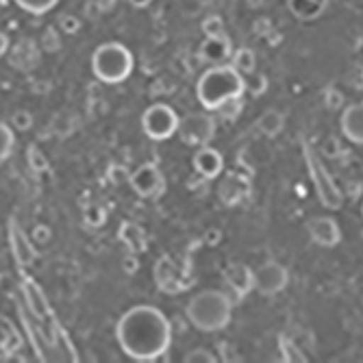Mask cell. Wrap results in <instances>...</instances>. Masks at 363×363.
Returning a JSON list of instances; mask_svg holds the SVG:
<instances>
[{
  "label": "cell",
  "mask_w": 363,
  "mask_h": 363,
  "mask_svg": "<svg viewBox=\"0 0 363 363\" xmlns=\"http://www.w3.org/2000/svg\"><path fill=\"white\" fill-rule=\"evenodd\" d=\"M116 337L128 359L150 363L168 352L172 342V324L161 309L152 305H135L120 315Z\"/></svg>",
  "instance_id": "obj_1"
},
{
  "label": "cell",
  "mask_w": 363,
  "mask_h": 363,
  "mask_svg": "<svg viewBox=\"0 0 363 363\" xmlns=\"http://www.w3.org/2000/svg\"><path fill=\"white\" fill-rule=\"evenodd\" d=\"M246 91L244 74L238 72L230 63L211 65L196 83V96L207 111H218L222 105L238 101Z\"/></svg>",
  "instance_id": "obj_2"
},
{
  "label": "cell",
  "mask_w": 363,
  "mask_h": 363,
  "mask_svg": "<svg viewBox=\"0 0 363 363\" xmlns=\"http://www.w3.org/2000/svg\"><path fill=\"white\" fill-rule=\"evenodd\" d=\"M185 315L194 328L203 333H218L230 324L233 318V301L222 289H203L191 296Z\"/></svg>",
  "instance_id": "obj_3"
},
{
  "label": "cell",
  "mask_w": 363,
  "mask_h": 363,
  "mask_svg": "<svg viewBox=\"0 0 363 363\" xmlns=\"http://www.w3.org/2000/svg\"><path fill=\"white\" fill-rule=\"evenodd\" d=\"M133 52L120 42H105L91 55L94 77L107 85L124 83L130 77V72H133Z\"/></svg>",
  "instance_id": "obj_4"
},
{
  "label": "cell",
  "mask_w": 363,
  "mask_h": 363,
  "mask_svg": "<svg viewBox=\"0 0 363 363\" xmlns=\"http://www.w3.org/2000/svg\"><path fill=\"white\" fill-rule=\"evenodd\" d=\"M179 124H181V118L166 103H155V105H150L144 111V116H142L144 135L150 138L152 142H166L172 135H177L179 133Z\"/></svg>",
  "instance_id": "obj_5"
},
{
  "label": "cell",
  "mask_w": 363,
  "mask_h": 363,
  "mask_svg": "<svg viewBox=\"0 0 363 363\" xmlns=\"http://www.w3.org/2000/svg\"><path fill=\"white\" fill-rule=\"evenodd\" d=\"M216 135V120L209 113H187L181 118L179 138L189 146H207Z\"/></svg>",
  "instance_id": "obj_6"
},
{
  "label": "cell",
  "mask_w": 363,
  "mask_h": 363,
  "mask_svg": "<svg viewBox=\"0 0 363 363\" xmlns=\"http://www.w3.org/2000/svg\"><path fill=\"white\" fill-rule=\"evenodd\" d=\"M289 283V272L279 261H266L255 270V289L261 296H277Z\"/></svg>",
  "instance_id": "obj_7"
},
{
  "label": "cell",
  "mask_w": 363,
  "mask_h": 363,
  "mask_svg": "<svg viewBox=\"0 0 363 363\" xmlns=\"http://www.w3.org/2000/svg\"><path fill=\"white\" fill-rule=\"evenodd\" d=\"M133 191L142 198H155L163 191V174L155 163H142V166L128 177Z\"/></svg>",
  "instance_id": "obj_8"
},
{
  "label": "cell",
  "mask_w": 363,
  "mask_h": 363,
  "mask_svg": "<svg viewBox=\"0 0 363 363\" xmlns=\"http://www.w3.org/2000/svg\"><path fill=\"white\" fill-rule=\"evenodd\" d=\"M309 238L313 244L322 246V248H333L342 242V228L340 224L328 218V216H320V218H311L307 224Z\"/></svg>",
  "instance_id": "obj_9"
},
{
  "label": "cell",
  "mask_w": 363,
  "mask_h": 363,
  "mask_svg": "<svg viewBox=\"0 0 363 363\" xmlns=\"http://www.w3.org/2000/svg\"><path fill=\"white\" fill-rule=\"evenodd\" d=\"M224 283L235 294L238 301H244L246 296L255 289V270L246 263H228L224 268Z\"/></svg>",
  "instance_id": "obj_10"
},
{
  "label": "cell",
  "mask_w": 363,
  "mask_h": 363,
  "mask_svg": "<svg viewBox=\"0 0 363 363\" xmlns=\"http://www.w3.org/2000/svg\"><path fill=\"white\" fill-rule=\"evenodd\" d=\"M191 166L203 179H216V177H220V172L224 168V159H222L220 150H216L213 146L207 144L194 152Z\"/></svg>",
  "instance_id": "obj_11"
},
{
  "label": "cell",
  "mask_w": 363,
  "mask_h": 363,
  "mask_svg": "<svg viewBox=\"0 0 363 363\" xmlns=\"http://www.w3.org/2000/svg\"><path fill=\"white\" fill-rule=\"evenodd\" d=\"M340 124H342V133L348 142L363 146V101L348 105L342 113Z\"/></svg>",
  "instance_id": "obj_12"
},
{
  "label": "cell",
  "mask_w": 363,
  "mask_h": 363,
  "mask_svg": "<svg viewBox=\"0 0 363 363\" xmlns=\"http://www.w3.org/2000/svg\"><path fill=\"white\" fill-rule=\"evenodd\" d=\"M233 44L226 35H220V38H205V42L201 44V59L207 61V63H213V65H220V63H226L230 57H233Z\"/></svg>",
  "instance_id": "obj_13"
},
{
  "label": "cell",
  "mask_w": 363,
  "mask_h": 363,
  "mask_svg": "<svg viewBox=\"0 0 363 363\" xmlns=\"http://www.w3.org/2000/svg\"><path fill=\"white\" fill-rule=\"evenodd\" d=\"M328 0H287L291 16L301 22H311L324 13Z\"/></svg>",
  "instance_id": "obj_14"
},
{
  "label": "cell",
  "mask_w": 363,
  "mask_h": 363,
  "mask_svg": "<svg viewBox=\"0 0 363 363\" xmlns=\"http://www.w3.org/2000/svg\"><path fill=\"white\" fill-rule=\"evenodd\" d=\"M285 128V116L279 109H266L257 118V130L263 138H277Z\"/></svg>",
  "instance_id": "obj_15"
},
{
  "label": "cell",
  "mask_w": 363,
  "mask_h": 363,
  "mask_svg": "<svg viewBox=\"0 0 363 363\" xmlns=\"http://www.w3.org/2000/svg\"><path fill=\"white\" fill-rule=\"evenodd\" d=\"M120 240L128 248V252H142L146 250V233L144 228L135 222H124L120 226Z\"/></svg>",
  "instance_id": "obj_16"
},
{
  "label": "cell",
  "mask_w": 363,
  "mask_h": 363,
  "mask_svg": "<svg viewBox=\"0 0 363 363\" xmlns=\"http://www.w3.org/2000/svg\"><path fill=\"white\" fill-rule=\"evenodd\" d=\"M230 65H233L238 72H242L246 77V74H252L255 72L257 57H255V52L248 46H242V48H238L233 52V57H230Z\"/></svg>",
  "instance_id": "obj_17"
},
{
  "label": "cell",
  "mask_w": 363,
  "mask_h": 363,
  "mask_svg": "<svg viewBox=\"0 0 363 363\" xmlns=\"http://www.w3.org/2000/svg\"><path fill=\"white\" fill-rule=\"evenodd\" d=\"M13 3L30 16H44L59 5V0H13Z\"/></svg>",
  "instance_id": "obj_18"
},
{
  "label": "cell",
  "mask_w": 363,
  "mask_h": 363,
  "mask_svg": "<svg viewBox=\"0 0 363 363\" xmlns=\"http://www.w3.org/2000/svg\"><path fill=\"white\" fill-rule=\"evenodd\" d=\"M16 146V133H13V126L9 124H0V159H9Z\"/></svg>",
  "instance_id": "obj_19"
},
{
  "label": "cell",
  "mask_w": 363,
  "mask_h": 363,
  "mask_svg": "<svg viewBox=\"0 0 363 363\" xmlns=\"http://www.w3.org/2000/svg\"><path fill=\"white\" fill-rule=\"evenodd\" d=\"M203 33L205 38H220V35H226V28H224V20L220 16H209L203 20Z\"/></svg>",
  "instance_id": "obj_20"
},
{
  "label": "cell",
  "mask_w": 363,
  "mask_h": 363,
  "mask_svg": "<svg viewBox=\"0 0 363 363\" xmlns=\"http://www.w3.org/2000/svg\"><path fill=\"white\" fill-rule=\"evenodd\" d=\"M246 91L250 96H261L263 91L268 89V79L266 74H259V72H252V74H246Z\"/></svg>",
  "instance_id": "obj_21"
},
{
  "label": "cell",
  "mask_w": 363,
  "mask_h": 363,
  "mask_svg": "<svg viewBox=\"0 0 363 363\" xmlns=\"http://www.w3.org/2000/svg\"><path fill=\"white\" fill-rule=\"evenodd\" d=\"M107 222V209L98 203H91L87 209H85V224L89 226H103Z\"/></svg>",
  "instance_id": "obj_22"
},
{
  "label": "cell",
  "mask_w": 363,
  "mask_h": 363,
  "mask_svg": "<svg viewBox=\"0 0 363 363\" xmlns=\"http://www.w3.org/2000/svg\"><path fill=\"white\" fill-rule=\"evenodd\" d=\"M183 361L185 363H213V361H218V357L211 352V350H205V348H196V350H189L185 357H183Z\"/></svg>",
  "instance_id": "obj_23"
},
{
  "label": "cell",
  "mask_w": 363,
  "mask_h": 363,
  "mask_svg": "<svg viewBox=\"0 0 363 363\" xmlns=\"http://www.w3.org/2000/svg\"><path fill=\"white\" fill-rule=\"evenodd\" d=\"M11 126H13L16 130H28V128L33 126V116H30L26 109L13 111V116H11Z\"/></svg>",
  "instance_id": "obj_24"
},
{
  "label": "cell",
  "mask_w": 363,
  "mask_h": 363,
  "mask_svg": "<svg viewBox=\"0 0 363 363\" xmlns=\"http://www.w3.org/2000/svg\"><path fill=\"white\" fill-rule=\"evenodd\" d=\"M59 28H61L63 33H68V35H72V33H79L81 20H79L74 13H63V16L59 18Z\"/></svg>",
  "instance_id": "obj_25"
},
{
  "label": "cell",
  "mask_w": 363,
  "mask_h": 363,
  "mask_svg": "<svg viewBox=\"0 0 363 363\" xmlns=\"http://www.w3.org/2000/svg\"><path fill=\"white\" fill-rule=\"evenodd\" d=\"M28 159H30V166H33V170L42 172V170H46V168H48V163H46L44 155H42V152H40L35 146H30V148H28Z\"/></svg>",
  "instance_id": "obj_26"
},
{
  "label": "cell",
  "mask_w": 363,
  "mask_h": 363,
  "mask_svg": "<svg viewBox=\"0 0 363 363\" xmlns=\"http://www.w3.org/2000/svg\"><path fill=\"white\" fill-rule=\"evenodd\" d=\"M240 109H242V98H238V101H230V103L222 105V107L218 109V113H222L226 120H235L238 113H240Z\"/></svg>",
  "instance_id": "obj_27"
},
{
  "label": "cell",
  "mask_w": 363,
  "mask_h": 363,
  "mask_svg": "<svg viewBox=\"0 0 363 363\" xmlns=\"http://www.w3.org/2000/svg\"><path fill=\"white\" fill-rule=\"evenodd\" d=\"M50 238H52V230H50V226H48V224H38L35 228H33V242L46 244Z\"/></svg>",
  "instance_id": "obj_28"
},
{
  "label": "cell",
  "mask_w": 363,
  "mask_h": 363,
  "mask_svg": "<svg viewBox=\"0 0 363 363\" xmlns=\"http://www.w3.org/2000/svg\"><path fill=\"white\" fill-rule=\"evenodd\" d=\"M122 268H124V272H126V274H135V272H138V268H140L138 255H135V252L126 255V259L122 261Z\"/></svg>",
  "instance_id": "obj_29"
},
{
  "label": "cell",
  "mask_w": 363,
  "mask_h": 363,
  "mask_svg": "<svg viewBox=\"0 0 363 363\" xmlns=\"http://www.w3.org/2000/svg\"><path fill=\"white\" fill-rule=\"evenodd\" d=\"M328 107L331 109H335V107H340L342 105V94L340 91H328Z\"/></svg>",
  "instance_id": "obj_30"
},
{
  "label": "cell",
  "mask_w": 363,
  "mask_h": 363,
  "mask_svg": "<svg viewBox=\"0 0 363 363\" xmlns=\"http://www.w3.org/2000/svg\"><path fill=\"white\" fill-rule=\"evenodd\" d=\"M128 3L133 5L135 9H146V7H148V5L152 3V0H128Z\"/></svg>",
  "instance_id": "obj_31"
},
{
  "label": "cell",
  "mask_w": 363,
  "mask_h": 363,
  "mask_svg": "<svg viewBox=\"0 0 363 363\" xmlns=\"http://www.w3.org/2000/svg\"><path fill=\"white\" fill-rule=\"evenodd\" d=\"M196 3H198V5H203V7H207V5L213 3V0H196Z\"/></svg>",
  "instance_id": "obj_32"
},
{
  "label": "cell",
  "mask_w": 363,
  "mask_h": 363,
  "mask_svg": "<svg viewBox=\"0 0 363 363\" xmlns=\"http://www.w3.org/2000/svg\"><path fill=\"white\" fill-rule=\"evenodd\" d=\"M361 216H363V205H361Z\"/></svg>",
  "instance_id": "obj_33"
}]
</instances>
